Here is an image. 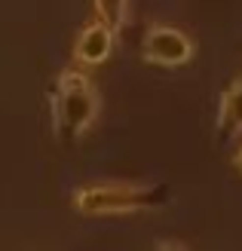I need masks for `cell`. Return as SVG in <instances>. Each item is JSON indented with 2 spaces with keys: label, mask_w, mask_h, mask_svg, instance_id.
Returning a JSON list of instances; mask_svg holds the SVG:
<instances>
[{
  "label": "cell",
  "mask_w": 242,
  "mask_h": 251,
  "mask_svg": "<svg viewBox=\"0 0 242 251\" xmlns=\"http://www.w3.org/2000/svg\"><path fill=\"white\" fill-rule=\"evenodd\" d=\"M169 184H89L74 193V208L83 215H132V211L162 208L172 202Z\"/></svg>",
  "instance_id": "1"
},
{
  "label": "cell",
  "mask_w": 242,
  "mask_h": 251,
  "mask_svg": "<svg viewBox=\"0 0 242 251\" xmlns=\"http://www.w3.org/2000/svg\"><path fill=\"white\" fill-rule=\"evenodd\" d=\"M49 101H53L55 135L65 144L80 141L83 132L98 117V95L92 89V80L80 71H61L58 80L53 83Z\"/></svg>",
  "instance_id": "2"
},
{
  "label": "cell",
  "mask_w": 242,
  "mask_h": 251,
  "mask_svg": "<svg viewBox=\"0 0 242 251\" xmlns=\"http://www.w3.org/2000/svg\"><path fill=\"white\" fill-rule=\"evenodd\" d=\"M141 55H144V61H150V65L181 68V65L190 61V55H193V43H190L178 28L154 25V28H147V34H144Z\"/></svg>",
  "instance_id": "3"
},
{
  "label": "cell",
  "mask_w": 242,
  "mask_h": 251,
  "mask_svg": "<svg viewBox=\"0 0 242 251\" xmlns=\"http://www.w3.org/2000/svg\"><path fill=\"white\" fill-rule=\"evenodd\" d=\"M113 31L110 25L105 22H95L83 28V34L77 37V46H74V58L80 61V65H101V61H108L110 49H113Z\"/></svg>",
  "instance_id": "4"
},
{
  "label": "cell",
  "mask_w": 242,
  "mask_h": 251,
  "mask_svg": "<svg viewBox=\"0 0 242 251\" xmlns=\"http://www.w3.org/2000/svg\"><path fill=\"white\" fill-rule=\"evenodd\" d=\"M242 132V80H236L230 89L221 95L218 107V135L221 141H230Z\"/></svg>",
  "instance_id": "5"
},
{
  "label": "cell",
  "mask_w": 242,
  "mask_h": 251,
  "mask_svg": "<svg viewBox=\"0 0 242 251\" xmlns=\"http://www.w3.org/2000/svg\"><path fill=\"white\" fill-rule=\"evenodd\" d=\"M92 6H95V16L110 25L113 31H120L123 25H126V16H129V0H92Z\"/></svg>",
  "instance_id": "6"
},
{
  "label": "cell",
  "mask_w": 242,
  "mask_h": 251,
  "mask_svg": "<svg viewBox=\"0 0 242 251\" xmlns=\"http://www.w3.org/2000/svg\"><path fill=\"white\" fill-rule=\"evenodd\" d=\"M236 169L242 172V150H239V153H236Z\"/></svg>",
  "instance_id": "7"
}]
</instances>
